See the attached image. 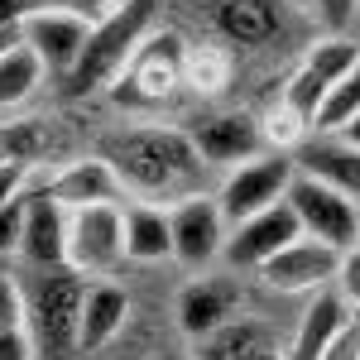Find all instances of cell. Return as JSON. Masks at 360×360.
Segmentation results:
<instances>
[{
	"mask_svg": "<svg viewBox=\"0 0 360 360\" xmlns=\"http://www.w3.org/2000/svg\"><path fill=\"white\" fill-rule=\"evenodd\" d=\"M106 159L120 173L125 193L154 207H173L183 197H197L207 183V164L197 154L193 135H178L164 125H144V130H125L106 144Z\"/></svg>",
	"mask_w": 360,
	"mask_h": 360,
	"instance_id": "obj_1",
	"label": "cell"
},
{
	"mask_svg": "<svg viewBox=\"0 0 360 360\" xmlns=\"http://www.w3.org/2000/svg\"><path fill=\"white\" fill-rule=\"evenodd\" d=\"M82 298L86 283L77 269H34L25 283V332L34 356L77 360L82 356Z\"/></svg>",
	"mask_w": 360,
	"mask_h": 360,
	"instance_id": "obj_2",
	"label": "cell"
},
{
	"mask_svg": "<svg viewBox=\"0 0 360 360\" xmlns=\"http://www.w3.org/2000/svg\"><path fill=\"white\" fill-rule=\"evenodd\" d=\"M154 5L159 0H120L111 15H101L91 39H86L82 63L68 77V86L72 91H96V86L115 82L125 72V63L135 58V49L154 34Z\"/></svg>",
	"mask_w": 360,
	"mask_h": 360,
	"instance_id": "obj_3",
	"label": "cell"
},
{
	"mask_svg": "<svg viewBox=\"0 0 360 360\" xmlns=\"http://www.w3.org/2000/svg\"><path fill=\"white\" fill-rule=\"evenodd\" d=\"M356 63H360V44L351 34H327V39H317V44L298 58L293 77L283 82V101H278V106H288V111L312 130L317 111L327 106V96H332L336 86L351 77Z\"/></svg>",
	"mask_w": 360,
	"mask_h": 360,
	"instance_id": "obj_4",
	"label": "cell"
},
{
	"mask_svg": "<svg viewBox=\"0 0 360 360\" xmlns=\"http://www.w3.org/2000/svg\"><path fill=\"white\" fill-rule=\"evenodd\" d=\"M293 178H298V164H293L288 149H264V154H255L245 164L226 168L221 188H217V202H221L226 221L240 226L250 217L278 207L288 197V188H293Z\"/></svg>",
	"mask_w": 360,
	"mask_h": 360,
	"instance_id": "obj_5",
	"label": "cell"
},
{
	"mask_svg": "<svg viewBox=\"0 0 360 360\" xmlns=\"http://www.w3.org/2000/svg\"><path fill=\"white\" fill-rule=\"evenodd\" d=\"M178 86H188V44L168 29H154L144 44L135 49V58L125 63V72L115 77L120 101H168Z\"/></svg>",
	"mask_w": 360,
	"mask_h": 360,
	"instance_id": "obj_6",
	"label": "cell"
},
{
	"mask_svg": "<svg viewBox=\"0 0 360 360\" xmlns=\"http://www.w3.org/2000/svg\"><path fill=\"white\" fill-rule=\"evenodd\" d=\"M283 202L293 207L303 236H312V240H322L332 250H351L360 240V207L346 193H336L332 183H322L312 173H298Z\"/></svg>",
	"mask_w": 360,
	"mask_h": 360,
	"instance_id": "obj_7",
	"label": "cell"
},
{
	"mask_svg": "<svg viewBox=\"0 0 360 360\" xmlns=\"http://www.w3.org/2000/svg\"><path fill=\"white\" fill-rule=\"evenodd\" d=\"M168 231H173V259L183 269H212L226 255L231 221H226L217 193H197L168 207Z\"/></svg>",
	"mask_w": 360,
	"mask_h": 360,
	"instance_id": "obj_8",
	"label": "cell"
},
{
	"mask_svg": "<svg viewBox=\"0 0 360 360\" xmlns=\"http://www.w3.org/2000/svg\"><path fill=\"white\" fill-rule=\"evenodd\" d=\"M96 20H86L77 10H63V5H34L25 20H20V44L39 53V63L58 72V77H72V68L82 63L86 39H91Z\"/></svg>",
	"mask_w": 360,
	"mask_h": 360,
	"instance_id": "obj_9",
	"label": "cell"
},
{
	"mask_svg": "<svg viewBox=\"0 0 360 360\" xmlns=\"http://www.w3.org/2000/svg\"><path fill=\"white\" fill-rule=\"evenodd\" d=\"M125 264V207L68 212V269L111 274Z\"/></svg>",
	"mask_w": 360,
	"mask_h": 360,
	"instance_id": "obj_10",
	"label": "cell"
},
{
	"mask_svg": "<svg viewBox=\"0 0 360 360\" xmlns=\"http://www.w3.org/2000/svg\"><path fill=\"white\" fill-rule=\"evenodd\" d=\"M336 264H341V250L322 245V240H312V236H298L293 245L278 250L255 278H259L269 293H283V298H312V293L332 288Z\"/></svg>",
	"mask_w": 360,
	"mask_h": 360,
	"instance_id": "obj_11",
	"label": "cell"
},
{
	"mask_svg": "<svg viewBox=\"0 0 360 360\" xmlns=\"http://www.w3.org/2000/svg\"><path fill=\"white\" fill-rule=\"evenodd\" d=\"M298 236H303V226H298V217H293V207L278 202V207H269V212H259V217H250V221L231 226L221 264L236 269V274H259L278 250L293 245Z\"/></svg>",
	"mask_w": 360,
	"mask_h": 360,
	"instance_id": "obj_12",
	"label": "cell"
},
{
	"mask_svg": "<svg viewBox=\"0 0 360 360\" xmlns=\"http://www.w3.org/2000/svg\"><path fill=\"white\" fill-rule=\"evenodd\" d=\"M39 193L49 197V202H58L63 212H82V207H120V202H130V193H125V183H120V173L111 168L106 154H86V159L63 164Z\"/></svg>",
	"mask_w": 360,
	"mask_h": 360,
	"instance_id": "obj_13",
	"label": "cell"
},
{
	"mask_svg": "<svg viewBox=\"0 0 360 360\" xmlns=\"http://www.w3.org/2000/svg\"><path fill=\"white\" fill-rule=\"evenodd\" d=\"M193 144L202 154V164H217V168H236L264 154L269 149V135H264V120H255L250 111H221V115H207L202 125L193 130Z\"/></svg>",
	"mask_w": 360,
	"mask_h": 360,
	"instance_id": "obj_14",
	"label": "cell"
},
{
	"mask_svg": "<svg viewBox=\"0 0 360 360\" xmlns=\"http://www.w3.org/2000/svg\"><path fill=\"white\" fill-rule=\"evenodd\" d=\"M240 307V283H236V269L226 274H202L193 278L183 293H178V332L188 341H202L217 327H226Z\"/></svg>",
	"mask_w": 360,
	"mask_h": 360,
	"instance_id": "obj_15",
	"label": "cell"
},
{
	"mask_svg": "<svg viewBox=\"0 0 360 360\" xmlns=\"http://www.w3.org/2000/svg\"><path fill=\"white\" fill-rule=\"evenodd\" d=\"M20 259L29 269H63L68 264V212L44 193L25 197V231H20Z\"/></svg>",
	"mask_w": 360,
	"mask_h": 360,
	"instance_id": "obj_16",
	"label": "cell"
},
{
	"mask_svg": "<svg viewBox=\"0 0 360 360\" xmlns=\"http://www.w3.org/2000/svg\"><path fill=\"white\" fill-rule=\"evenodd\" d=\"M293 164H298V173H312V178L332 183L336 193H346L360 207V149L356 144H346V139H336V135L303 139L293 149Z\"/></svg>",
	"mask_w": 360,
	"mask_h": 360,
	"instance_id": "obj_17",
	"label": "cell"
},
{
	"mask_svg": "<svg viewBox=\"0 0 360 360\" xmlns=\"http://www.w3.org/2000/svg\"><path fill=\"white\" fill-rule=\"evenodd\" d=\"M346 317H351V307H346V298H341L336 288L312 293L303 303V317L293 322V341H288L283 360H322L327 341L346 327Z\"/></svg>",
	"mask_w": 360,
	"mask_h": 360,
	"instance_id": "obj_18",
	"label": "cell"
},
{
	"mask_svg": "<svg viewBox=\"0 0 360 360\" xmlns=\"http://www.w3.org/2000/svg\"><path fill=\"white\" fill-rule=\"evenodd\" d=\"M130 317V293L111 283V278H96L86 283V298H82V351H101L111 346L120 327Z\"/></svg>",
	"mask_w": 360,
	"mask_h": 360,
	"instance_id": "obj_19",
	"label": "cell"
},
{
	"mask_svg": "<svg viewBox=\"0 0 360 360\" xmlns=\"http://www.w3.org/2000/svg\"><path fill=\"white\" fill-rule=\"evenodd\" d=\"M217 25L231 44L240 49H264L274 44L283 20H278V5L274 0H221L217 5Z\"/></svg>",
	"mask_w": 360,
	"mask_h": 360,
	"instance_id": "obj_20",
	"label": "cell"
},
{
	"mask_svg": "<svg viewBox=\"0 0 360 360\" xmlns=\"http://www.w3.org/2000/svg\"><path fill=\"white\" fill-rule=\"evenodd\" d=\"M125 259H135V264L173 259V231H168L164 207H154V202H130L125 207Z\"/></svg>",
	"mask_w": 360,
	"mask_h": 360,
	"instance_id": "obj_21",
	"label": "cell"
},
{
	"mask_svg": "<svg viewBox=\"0 0 360 360\" xmlns=\"http://www.w3.org/2000/svg\"><path fill=\"white\" fill-rule=\"evenodd\" d=\"M49 77V68L39 63L34 49L25 44H15L10 53H0V115L15 111V106H25L29 96L39 91V82Z\"/></svg>",
	"mask_w": 360,
	"mask_h": 360,
	"instance_id": "obj_22",
	"label": "cell"
},
{
	"mask_svg": "<svg viewBox=\"0 0 360 360\" xmlns=\"http://www.w3.org/2000/svg\"><path fill=\"white\" fill-rule=\"evenodd\" d=\"M231 72H236V63H231L226 49H217V44H193L188 49V86L193 91L217 96V91H226Z\"/></svg>",
	"mask_w": 360,
	"mask_h": 360,
	"instance_id": "obj_23",
	"label": "cell"
},
{
	"mask_svg": "<svg viewBox=\"0 0 360 360\" xmlns=\"http://www.w3.org/2000/svg\"><path fill=\"white\" fill-rule=\"evenodd\" d=\"M351 115H360V63L351 68V77L336 86L332 96H327V106L317 111V120H312V130H322V135H332V130H341Z\"/></svg>",
	"mask_w": 360,
	"mask_h": 360,
	"instance_id": "obj_24",
	"label": "cell"
},
{
	"mask_svg": "<svg viewBox=\"0 0 360 360\" xmlns=\"http://www.w3.org/2000/svg\"><path fill=\"white\" fill-rule=\"evenodd\" d=\"M332 288L346 298V307H351V312H360V240L351 250H341V264H336Z\"/></svg>",
	"mask_w": 360,
	"mask_h": 360,
	"instance_id": "obj_25",
	"label": "cell"
},
{
	"mask_svg": "<svg viewBox=\"0 0 360 360\" xmlns=\"http://www.w3.org/2000/svg\"><path fill=\"white\" fill-rule=\"evenodd\" d=\"M25 327V283L0 269V332Z\"/></svg>",
	"mask_w": 360,
	"mask_h": 360,
	"instance_id": "obj_26",
	"label": "cell"
},
{
	"mask_svg": "<svg viewBox=\"0 0 360 360\" xmlns=\"http://www.w3.org/2000/svg\"><path fill=\"white\" fill-rule=\"evenodd\" d=\"M322 360H360V312H351V317H346V327L327 341Z\"/></svg>",
	"mask_w": 360,
	"mask_h": 360,
	"instance_id": "obj_27",
	"label": "cell"
},
{
	"mask_svg": "<svg viewBox=\"0 0 360 360\" xmlns=\"http://www.w3.org/2000/svg\"><path fill=\"white\" fill-rule=\"evenodd\" d=\"M20 231H25V197L0 207V259L5 255H20Z\"/></svg>",
	"mask_w": 360,
	"mask_h": 360,
	"instance_id": "obj_28",
	"label": "cell"
},
{
	"mask_svg": "<svg viewBox=\"0 0 360 360\" xmlns=\"http://www.w3.org/2000/svg\"><path fill=\"white\" fill-rule=\"evenodd\" d=\"M312 10H317V20L332 34H346V25L356 20V10H360V0H312Z\"/></svg>",
	"mask_w": 360,
	"mask_h": 360,
	"instance_id": "obj_29",
	"label": "cell"
},
{
	"mask_svg": "<svg viewBox=\"0 0 360 360\" xmlns=\"http://www.w3.org/2000/svg\"><path fill=\"white\" fill-rule=\"evenodd\" d=\"M29 188V164L20 159H5L0 164V207H10V202H20Z\"/></svg>",
	"mask_w": 360,
	"mask_h": 360,
	"instance_id": "obj_30",
	"label": "cell"
},
{
	"mask_svg": "<svg viewBox=\"0 0 360 360\" xmlns=\"http://www.w3.org/2000/svg\"><path fill=\"white\" fill-rule=\"evenodd\" d=\"M0 360H34V341H29L25 327L0 332Z\"/></svg>",
	"mask_w": 360,
	"mask_h": 360,
	"instance_id": "obj_31",
	"label": "cell"
},
{
	"mask_svg": "<svg viewBox=\"0 0 360 360\" xmlns=\"http://www.w3.org/2000/svg\"><path fill=\"white\" fill-rule=\"evenodd\" d=\"M25 15H29V0H0V29H20Z\"/></svg>",
	"mask_w": 360,
	"mask_h": 360,
	"instance_id": "obj_32",
	"label": "cell"
},
{
	"mask_svg": "<svg viewBox=\"0 0 360 360\" xmlns=\"http://www.w3.org/2000/svg\"><path fill=\"white\" fill-rule=\"evenodd\" d=\"M336 139H346V144H356L360 149V115H351V120H346V125H341V130H332Z\"/></svg>",
	"mask_w": 360,
	"mask_h": 360,
	"instance_id": "obj_33",
	"label": "cell"
},
{
	"mask_svg": "<svg viewBox=\"0 0 360 360\" xmlns=\"http://www.w3.org/2000/svg\"><path fill=\"white\" fill-rule=\"evenodd\" d=\"M20 44V29H0V53H10Z\"/></svg>",
	"mask_w": 360,
	"mask_h": 360,
	"instance_id": "obj_34",
	"label": "cell"
},
{
	"mask_svg": "<svg viewBox=\"0 0 360 360\" xmlns=\"http://www.w3.org/2000/svg\"><path fill=\"white\" fill-rule=\"evenodd\" d=\"M154 360H183V356H154Z\"/></svg>",
	"mask_w": 360,
	"mask_h": 360,
	"instance_id": "obj_35",
	"label": "cell"
},
{
	"mask_svg": "<svg viewBox=\"0 0 360 360\" xmlns=\"http://www.w3.org/2000/svg\"><path fill=\"white\" fill-rule=\"evenodd\" d=\"M0 164H5V154H0Z\"/></svg>",
	"mask_w": 360,
	"mask_h": 360,
	"instance_id": "obj_36",
	"label": "cell"
}]
</instances>
